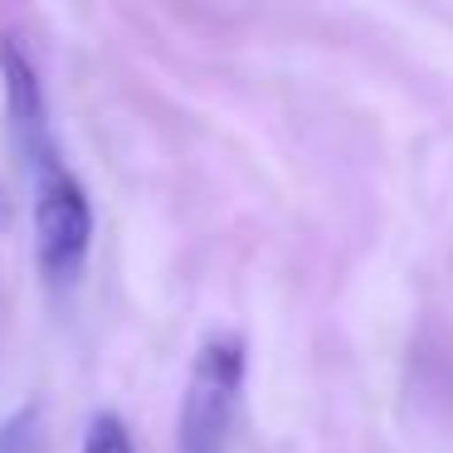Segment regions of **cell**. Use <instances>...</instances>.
Instances as JSON below:
<instances>
[{
	"label": "cell",
	"mask_w": 453,
	"mask_h": 453,
	"mask_svg": "<svg viewBox=\"0 0 453 453\" xmlns=\"http://www.w3.org/2000/svg\"><path fill=\"white\" fill-rule=\"evenodd\" d=\"M244 375L249 342L239 332H210L196 346L186 395H180V453H225Z\"/></svg>",
	"instance_id": "1"
},
{
	"label": "cell",
	"mask_w": 453,
	"mask_h": 453,
	"mask_svg": "<svg viewBox=\"0 0 453 453\" xmlns=\"http://www.w3.org/2000/svg\"><path fill=\"white\" fill-rule=\"evenodd\" d=\"M93 244L88 186L64 166L59 151L35 161V258L50 283H73Z\"/></svg>",
	"instance_id": "2"
},
{
	"label": "cell",
	"mask_w": 453,
	"mask_h": 453,
	"mask_svg": "<svg viewBox=\"0 0 453 453\" xmlns=\"http://www.w3.org/2000/svg\"><path fill=\"white\" fill-rule=\"evenodd\" d=\"M0 88H5V127H11V142L20 147V157L30 161L50 157V147H44L50 118H44L40 69H35V59L25 54V44L15 35H0Z\"/></svg>",
	"instance_id": "3"
},
{
	"label": "cell",
	"mask_w": 453,
	"mask_h": 453,
	"mask_svg": "<svg viewBox=\"0 0 453 453\" xmlns=\"http://www.w3.org/2000/svg\"><path fill=\"white\" fill-rule=\"evenodd\" d=\"M79 453H137V449H132L127 419H122L118 410H98V414L88 419V429H83Z\"/></svg>",
	"instance_id": "4"
}]
</instances>
